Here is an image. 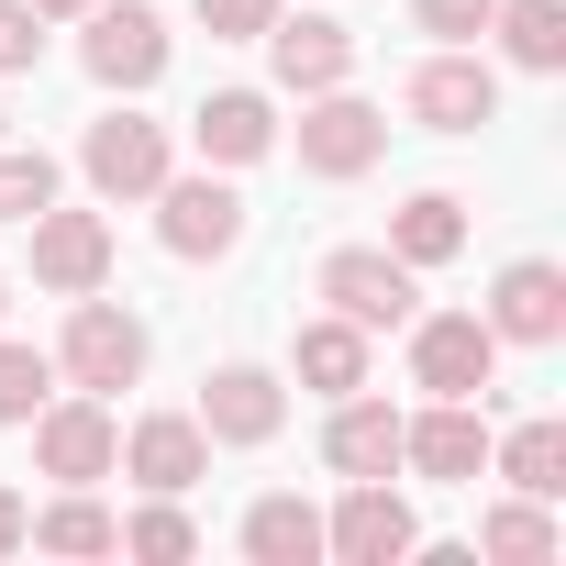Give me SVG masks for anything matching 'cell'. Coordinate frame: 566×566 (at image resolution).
<instances>
[{"label":"cell","instance_id":"1","mask_svg":"<svg viewBox=\"0 0 566 566\" xmlns=\"http://www.w3.org/2000/svg\"><path fill=\"white\" fill-rule=\"evenodd\" d=\"M312 290H323V312H345V323H367V334H400V323L422 312V266H400L389 244H334Z\"/></svg>","mask_w":566,"mask_h":566},{"label":"cell","instance_id":"2","mask_svg":"<svg viewBox=\"0 0 566 566\" xmlns=\"http://www.w3.org/2000/svg\"><path fill=\"white\" fill-rule=\"evenodd\" d=\"M145 356H156V334H145L123 301H101V290H78V301H67L56 367H67L78 389H101V400H112V389H134V378H145Z\"/></svg>","mask_w":566,"mask_h":566},{"label":"cell","instance_id":"3","mask_svg":"<svg viewBox=\"0 0 566 566\" xmlns=\"http://www.w3.org/2000/svg\"><path fill=\"white\" fill-rule=\"evenodd\" d=\"M500 378V334L478 312H411V389L422 400H489Z\"/></svg>","mask_w":566,"mask_h":566},{"label":"cell","instance_id":"4","mask_svg":"<svg viewBox=\"0 0 566 566\" xmlns=\"http://www.w3.org/2000/svg\"><path fill=\"white\" fill-rule=\"evenodd\" d=\"M156 244L189 255V266H222V255L244 244V200H233V178H211V167L178 178V167H167V178H156Z\"/></svg>","mask_w":566,"mask_h":566},{"label":"cell","instance_id":"5","mask_svg":"<svg viewBox=\"0 0 566 566\" xmlns=\"http://www.w3.org/2000/svg\"><path fill=\"white\" fill-rule=\"evenodd\" d=\"M78 23H90V34H78V67H90L101 90H123V101H134V90H156V78H167V23L145 12V0H90Z\"/></svg>","mask_w":566,"mask_h":566},{"label":"cell","instance_id":"6","mask_svg":"<svg viewBox=\"0 0 566 566\" xmlns=\"http://www.w3.org/2000/svg\"><path fill=\"white\" fill-rule=\"evenodd\" d=\"M112 455H123V422H112V400H101V389H78V400H45V411H34V467H45L56 489H101V478H112Z\"/></svg>","mask_w":566,"mask_h":566},{"label":"cell","instance_id":"7","mask_svg":"<svg viewBox=\"0 0 566 566\" xmlns=\"http://www.w3.org/2000/svg\"><path fill=\"white\" fill-rule=\"evenodd\" d=\"M389 156V112L356 101V90H312L301 101V167L312 178H367Z\"/></svg>","mask_w":566,"mask_h":566},{"label":"cell","instance_id":"8","mask_svg":"<svg viewBox=\"0 0 566 566\" xmlns=\"http://www.w3.org/2000/svg\"><path fill=\"white\" fill-rule=\"evenodd\" d=\"M323 555H345V566H400V555H422V522H411V500H400L389 478H345V500H334V522H323Z\"/></svg>","mask_w":566,"mask_h":566},{"label":"cell","instance_id":"9","mask_svg":"<svg viewBox=\"0 0 566 566\" xmlns=\"http://www.w3.org/2000/svg\"><path fill=\"white\" fill-rule=\"evenodd\" d=\"M411 123L422 134H478V123H500V67L489 56H467V45H444V56H422L411 67Z\"/></svg>","mask_w":566,"mask_h":566},{"label":"cell","instance_id":"10","mask_svg":"<svg viewBox=\"0 0 566 566\" xmlns=\"http://www.w3.org/2000/svg\"><path fill=\"white\" fill-rule=\"evenodd\" d=\"M78 167H90L101 200H156V178L178 167V145H167V123H145V112H101L90 145H78Z\"/></svg>","mask_w":566,"mask_h":566},{"label":"cell","instance_id":"11","mask_svg":"<svg viewBox=\"0 0 566 566\" xmlns=\"http://www.w3.org/2000/svg\"><path fill=\"white\" fill-rule=\"evenodd\" d=\"M400 467L433 478V489L489 478V422H478V400H422V411H400Z\"/></svg>","mask_w":566,"mask_h":566},{"label":"cell","instance_id":"12","mask_svg":"<svg viewBox=\"0 0 566 566\" xmlns=\"http://www.w3.org/2000/svg\"><path fill=\"white\" fill-rule=\"evenodd\" d=\"M255 45H266V67H277V90H290V101H312V90H345V78H356V34H345L334 12H277Z\"/></svg>","mask_w":566,"mask_h":566},{"label":"cell","instance_id":"13","mask_svg":"<svg viewBox=\"0 0 566 566\" xmlns=\"http://www.w3.org/2000/svg\"><path fill=\"white\" fill-rule=\"evenodd\" d=\"M134 489H167V500H189L200 478H211V433H200V411H145L134 433H123V455H112Z\"/></svg>","mask_w":566,"mask_h":566},{"label":"cell","instance_id":"14","mask_svg":"<svg viewBox=\"0 0 566 566\" xmlns=\"http://www.w3.org/2000/svg\"><path fill=\"white\" fill-rule=\"evenodd\" d=\"M34 277L56 301H78V290H112V222L101 211H34Z\"/></svg>","mask_w":566,"mask_h":566},{"label":"cell","instance_id":"15","mask_svg":"<svg viewBox=\"0 0 566 566\" xmlns=\"http://www.w3.org/2000/svg\"><path fill=\"white\" fill-rule=\"evenodd\" d=\"M500 345H566V266L555 255H522V266H500V290H489V312H478Z\"/></svg>","mask_w":566,"mask_h":566},{"label":"cell","instance_id":"16","mask_svg":"<svg viewBox=\"0 0 566 566\" xmlns=\"http://www.w3.org/2000/svg\"><path fill=\"white\" fill-rule=\"evenodd\" d=\"M277 422H290V389L266 367H211L200 378V433L211 444H277Z\"/></svg>","mask_w":566,"mask_h":566},{"label":"cell","instance_id":"17","mask_svg":"<svg viewBox=\"0 0 566 566\" xmlns=\"http://www.w3.org/2000/svg\"><path fill=\"white\" fill-rule=\"evenodd\" d=\"M189 145H200V167H255L277 145V101L266 90H211L189 112Z\"/></svg>","mask_w":566,"mask_h":566},{"label":"cell","instance_id":"18","mask_svg":"<svg viewBox=\"0 0 566 566\" xmlns=\"http://www.w3.org/2000/svg\"><path fill=\"white\" fill-rule=\"evenodd\" d=\"M323 467L334 478H400V411L367 400V389H345L334 422H323Z\"/></svg>","mask_w":566,"mask_h":566},{"label":"cell","instance_id":"19","mask_svg":"<svg viewBox=\"0 0 566 566\" xmlns=\"http://www.w3.org/2000/svg\"><path fill=\"white\" fill-rule=\"evenodd\" d=\"M367 323H345V312H323V323H301V345H290V367H301V389H323V400H345V389H367Z\"/></svg>","mask_w":566,"mask_h":566},{"label":"cell","instance_id":"20","mask_svg":"<svg viewBox=\"0 0 566 566\" xmlns=\"http://www.w3.org/2000/svg\"><path fill=\"white\" fill-rule=\"evenodd\" d=\"M389 255H400V266H455V255H467V200H455V189L400 200V211H389Z\"/></svg>","mask_w":566,"mask_h":566},{"label":"cell","instance_id":"21","mask_svg":"<svg viewBox=\"0 0 566 566\" xmlns=\"http://www.w3.org/2000/svg\"><path fill=\"white\" fill-rule=\"evenodd\" d=\"M244 555H255V566H312V555H323V511L290 500V489H266V500L244 511Z\"/></svg>","mask_w":566,"mask_h":566},{"label":"cell","instance_id":"22","mask_svg":"<svg viewBox=\"0 0 566 566\" xmlns=\"http://www.w3.org/2000/svg\"><path fill=\"white\" fill-rule=\"evenodd\" d=\"M489 34H500V56H511L522 78H555V67H566V0H500Z\"/></svg>","mask_w":566,"mask_h":566},{"label":"cell","instance_id":"23","mask_svg":"<svg viewBox=\"0 0 566 566\" xmlns=\"http://www.w3.org/2000/svg\"><path fill=\"white\" fill-rule=\"evenodd\" d=\"M489 467H500L522 500H555V489H566V422H522V433H500Z\"/></svg>","mask_w":566,"mask_h":566},{"label":"cell","instance_id":"24","mask_svg":"<svg viewBox=\"0 0 566 566\" xmlns=\"http://www.w3.org/2000/svg\"><path fill=\"white\" fill-rule=\"evenodd\" d=\"M23 544H45V555H112V544H123V522H112L90 489H67V500H45V511L23 522Z\"/></svg>","mask_w":566,"mask_h":566},{"label":"cell","instance_id":"25","mask_svg":"<svg viewBox=\"0 0 566 566\" xmlns=\"http://www.w3.org/2000/svg\"><path fill=\"white\" fill-rule=\"evenodd\" d=\"M112 555H145V566H178V555H200V522L167 500V489H145V511H123V544Z\"/></svg>","mask_w":566,"mask_h":566},{"label":"cell","instance_id":"26","mask_svg":"<svg viewBox=\"0 0 566 566\" xmlns=\"http://www.w3.org/2000/svg\"><path fill=\"white\" fill-rule=\"evenodd\" d=\"M478 555H511V566H533V555H555V511L511 489V500H500V511L478 522Z\"/></svg>","mask_w":566,"mask_h":566},{"label":"cell","instance_id":"27","mask_svg":"<svg viewBox=\"0 0 566 566\" xmlns=\"http://www.w3.org/2000/svg\"><path fill=\"white\" fill-rule=\"evenodd\" d=\"M45 400H56V356H34V345L0 334V422H34Z\"/></svg>","mask_w":566,"mask_h":566},{"label":"cell","instance_id":"28","mask_svg":"<svg viewBox=\"0 0 566 566\" xmlns=\"http://www.w3.org/2000/svg\"><path fill=\"white\" fill-rule=\"evenodd\" d=\"M56 200V156L45 145H0V222H34Z\"/></svg>","mask_w":566,"mask_h":566},{"label":"cell","instance_id":"29","mask_svg":"<svg viewBox=\"0 0 566 566\" xmlns=\"http://www.w3.org/2000/svg\"><path fill=\"white\" fill-rule=\"evenodd\" d=\"M189 12H200V34H211V45H255L277 12H290V0H189Z\"/></svg>","mask_w":566,"mask_h":566},{"label":"cell","instance_id":"30","mask_svg":"<svg viewBox=\"0 0 566 566\" xmlns=\"http://www.w3.org/2000/svg\"><path fill=\"white\" fill-rule=\"evenodd\" d=\"M489 12H500V0H411V23H422L433 45H478V34H489Z\"/></svg>","mask_w":566,"mask_h":566},{"label":"cell","instance_id":"31","mask_svg":"<svg viewBox=\"0 0 566 566\" xmlns=\"http://www.w3.org/2000/svg\"><path fill=\"white\" fill-rule=\"evenodd\" d=\"M45 56V12H34V0H0V78H23Z\"/></svg>","mask_w":566,"mask_h":566},{"label":"cell","instance_id":"32","mask_svg":"<svg viewBox=\"0 0 566 566\" xmlns=\"http://www.w3.org/2000/svg\"><path fill=\"white\" fill-rule=\"evenodd\" d=\"M23 522H34V500H23L12 478H0V555H23Z\"/></svg>","mask_w":566,"mask_h":566},{"label":"cell","instance_id":"33","mask_svg":"<svg viewBox=\"0 0 566 566\" xmlns=\"http://www.w3.org/2000/svg\"><path fill=\"white\" fill-rule=\"evenodd\" d=\"M34 12H45V23H78V12H90V0H34Z\"/></svg>","mask_w":566,"mask_h":566},{"label":"cell","instance_id":"34","mask_svg":"<svg viewBox=\"0 0 566 566\" xmlns=\"http://www.w3.org/2000/svg\"><path fill=\"white\" fill-rule=\"evenodd\" d=\"M0 312H12V277H0Z\"/></svg>","mask_w":566,"mask_h":566},{"label":"cell","instance_id":"35","mask_svg":"<svg viewBox=\"0 0 566 566\" xmlns=\"http://www.w3.org/2000/svg\"><path fill=\"white\" fill-rule=\"evenodd\" d=\"M0 123H12V112H0Z\"/></svg>","mask_w":566,"mask_h":566}]
</instances>
